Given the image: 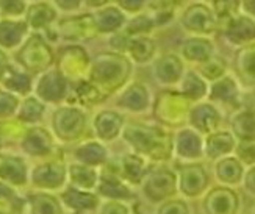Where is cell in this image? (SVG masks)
<instances>
[{"label": "cell", "instance_id": "15", "mask_svg": "<svg viewBox=\"0 0 255 214\" xmlns=\"http://www.w3.org/2000/svg\"><path fill=\"white\" fill-rule=\"evenodd\" d=\"M237 160L241 164L255 166V141H240L235 147Z\"/></svg>", "mask_w": 255, "mask_h": 214}, {"label": "cell", "instance_id": "4", "mask_svg": "<svg viewBox=\"0 0 255 214\" xmlns=\"http://www.w3.org/2000/svg\"><path fill=\"white\" fill-rule=\"evenodd\" d=\"M208 186V174L201 164L185 166L180 171V189L188 197H197Z\"/></svg>", "mask_w": 255, "mask_h": 214}, {"label": "cell", "instance_id": "5", "mask_svg": "<svg viewBox=\"0 0 255 214\" xmlns=\"http://www.w3.org/2000/svg\"><path fill=\"white\" fill-rule=\"evenodd\" d=\"M190 120L199 133L212 134L221 125V112L212 104H201L191 109Z\"/></svg>", "mask_w": 255, "mask_h": 214}, {"label": "cell", "instance_id": "6", "mask_svg": "<svg viewBox=\"0 0 255 214\" xmlns=\"http://www.w3.org/2000/svg\"><path fill=\"white\" fill-rule=\"evenodd\" d=\"M235 74L243 86L255 89V42L241 47L237 53Z\"/></svg>", "mask_w": 255, "mask_h": 214}, {"label": "cell", "instance_id": "10", "mask_svg": "<svg viewBox=\"0 0 255 214\" xmlns=\"http://www.w3.org/2000/svg\"><path fill=\"white\" fill-rule=\"evenodd\" d=\"M232 134L238 141H255V109L245 108L232 119Z\"/></svg>", "mask_w": 255, "mask_h": 214}, {"label": "cell", "instance_id": "19", "mask_svg": "<svg viewBox=\"0 0 255 214\" xmlns=\"http://www.w3.org/2000/svg\"><path fill=\"white\" fill-rule=\"evenodd\" d=\"M254 214H255V211H254Z\"/></svg>", "mask_w": 255, "mask_h": 214}, {"label": "cell", "instance_id": "9", "mask_svg": "<svg viewBox=\"0 0 255 214\" xmlns=\"http://www.w3.org/2000/svg\"><path fill=\"white\" fill-rule=\"evenodd\" d=\"M215 175L224 186H235L245 177V166L237 160V156H224L216 163Z\"/></svg>", "mask_w": 255, "mask_h": 214}, {"label": "cell", "instance_id": "12", "mask_svg": "<svg viewBox=\"0 0 255 214\" xmlns=\"http://www.w3.org/2000/svg\"><path fill=\"white\" fill-rule=\"evenodd\" d=\"M213 44L205 38H194L185 42L183 46V56L190 61L204 63L213 56Z\"/></svg>", "mask_w": 255, "mask_h": 214}, {"label": "cell", "instance_id": "8", "mask_svg": "<svg viewBox=\"0 0 255 214\" xmlns=\"http://www.w3.org/2000/svg\"><path fill=\"white\" fill-rule=\"evenodd\" d=\"M208 97L213 102H219L227 107H237L240 99V86L234 77L224 75L223 78L212 83Z\"/></svg>", "mask_w": 255, "mask_h": 214}, {"label": "cell", "instance_id": "11", "mask_svg": "<svg viewBox=\"0 0 255 214\" xmlns=\"http://www.w3.org/2000/svg\"><path fill=\"white\" fill-rule=\"evenodd\" d=\"M177 152L180 156L188 160H196L199 156H202L204 152V142L199 136V133H196L191 128H186L182 133H179L177 138Z\"/></svg>", "mask_w": 255, "mask_h": 214}, {"label": "cell", "instance_id": "13", "mask_svg": "<svg viewBox=\"0 0 255 214\" xmlns=\"http://www.w3.org/2000/svg\"><path fill=\"white\" fill-rule=\"evenodd\" d=\"M183 96L186 99L197 100L207 96L208 86L204 78L196 72H188L183 78Z\"/></svg>", "mask_w": 255, "mask_h": 214}, {"label": "cell", "instance_id": "18", "mask_svg": "<svg viewBox=\"0 0 255 214\" xmlns=\"http://www.w3.org/2000/svg\"><path fill=\"white\" fill-rule=\"evenodd\" d=\"M240 5H241L240 8L245 11V13H248L246 16L255 20V0H251V2H243Z\"/></svg>", "mask_w": 255, "mask_h": 214}, {"label": "cell", "instance_id": "17", "mask_svg": "<svg viewBox=\"0 0 255 214\" xmlns=\"http://www.w3.org/2000/svg\"><path fill=\"white\" fill-rule=\"evenodd\" d=\"M243 183H245V188H246L248 193L255 196V166H252L248 172H245V177H243Z\"/></svg>", "mask_w": 255, "mask_h": 214}, {"label": "cell", "instance_id": "14", "mask_svg": "<svg viewBox=\"0 0 255 214\" xmlns=\"http://www.w3.org/2000/svg\"><path fill=\"white\" fill-rule=\"evenodd\" d=\"M226 71H227L226 61L218 58V56H212L210 60L201 63V74L210 82H216L219 78H223Z\"/></svg>", "mask_w": 255, "mask_h": 214}, {"label": "cell", "instance_id": "1", "mask_svg": "<svg viewBox=\"0 0 255 214\" xmlns=\"http://www.w3.org/2000/svg\"><path fill=\"white\" fill-rule=\"evenodd\" d=\"M182 24L188 31L197 33V35H210L216 30L218 20L210 6L205 3H193L185 11Z\"/></svg>", "mask_w": 255, "mask_h": 214}, {"label": "cell", "instance_id": "16", "mask_svg": "<svg viewBox=\"0 0 255 214\" xmlns=\"http://www.w3.org/2000/svg\"><path fill=\"white\" fill-rule=\"evenodd\" d=\"M164 214H190V208L185 204V202L180 200H175V202H169L166 204L163 208Z\"/></svg>", "mask_w": 255, "mask_h": 214}, {"label": "cell", "instance_id": "3", "mask_svg": "<svg viewBox=\"0 0 255 214\" xmlns=\"http://www.w3.org/2000/svg\"><path fill=\"white\" fill-rule=\"evenodd\" d=\"M224 36L230 44L245 47L255 42V20L246 14H237L224 24Z\"/></svg>", "mask_w": 255, "mask_h": 214}, {"label": "cell", "instance_id": "2", "mask_svg": "<svg viewBox=\"0 0 255 214\" xmlns=\"http://www.w3.org/2000/svg\"><path fill=\"white\" fill-rule=\"evenodd\" d=\"M205 214H238L240 196L227 186L213 188L204 199Z\"/></svg>", "mask_w": 255, "mask_h": 214}, {"label": "cell", "instance_id": "7", "mask_svg": "<svg viewBox=\"0 0 255 214\" xmlns=\"http://www.w3.org/2000/svg\"><path fill=\"white\" fill-rule=\"evenodd\" d=\"M237 139L230 131L218 130L212 134H207V139L204 141V152L208 158L218 160L235 152Z\"/></svg>", "mask_w": 255, "mask_h": 214}]
</instances>
